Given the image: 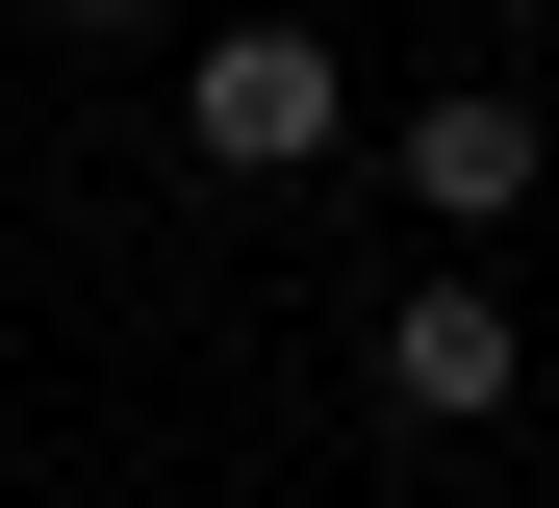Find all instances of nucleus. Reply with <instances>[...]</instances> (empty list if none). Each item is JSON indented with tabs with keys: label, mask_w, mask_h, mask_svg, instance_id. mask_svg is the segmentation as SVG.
I'll return each mask as SVG.
<instances>
[{
	"label": "nucleus",
	"mask_w": 559,
	"mask_h": 508,
	"mask_svg": "<svg viewBox=\"0 0 559 508\" xmlns=\"http://www.w3.org/2000/svg\"><path fill=\"white\" fill-rule=\"evenodd\" d=\"M331 128H356V76H331L306 26H229L204 76H178V153H204V178H306Z\"/></svg>",
	"instance_id": "f257e3e1"
},
{
	"label": "nucleus",
	"mask_w": 559,
	"mask_h": 508,
	"mask_svg": "<svg viewBox=\"0 0 559 508\" xmlns=\"http://www.w3.org/2000/svg\"><path fill=\"white\" fill-rule=\"evenodd\" d=\"M382 178L432 203V229H509V203H534V102H509V76H457V102H407V128H382Z\"/></svg>",
	"instance_id": "f03ea898"
},
{
	"label": "nucleus",
	"mask_w": 559,
	"mask_h": 508,
	"mask_svg": "<svg viewBox=\"0 0 559 508\" xmlns=\"http://www.w3.org/2000/svg\"><path fill=\"white\" fill-rule=\"evenodd\" d=\"M509 381H534V356H509V305H484V280H432V305H382V406H407V433H484Z\"/></svg>",
	"instance_id": "7ed1b4c3"
},
{
	"label": "nucleus",
	"mask_w": 559,
	"mask_h": 508,
	"mask_svg": "<svg viewBox=\"0 0 559 508\" xmlns=\"http://www.w3.org/2000/svg\"><path fill=\"white\" fill-rule=\"evenodd\" d=\"M76 26H103V0H76Z\"/></svg>",
	"instance_id": "20e7f679"
}]
</instances>
